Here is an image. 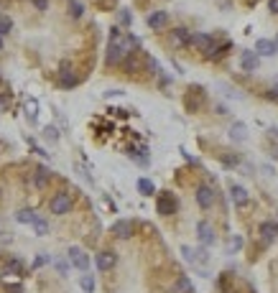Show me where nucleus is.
Here are the masks:
<instances>
[{
  "mask_svg": "<svg viewBox=\"0 0 278 293\" xmlns=\"http://www.w3.org/2000/svg\"><path fill=\"white\" fill-rule=\"evenodd\" d=\"M133 51H138V39L130 36V33H123L118 26L110 31V43H107V54H105V61L110 66H115L120 61H125Z\"/></svg>",
  "mask_w": 278,
  "mask_h": 293,
  "instance_id": "f257e3e1",
  "label": "nucleus"
},
{
  "mask_svg": "<svg viewBox=\"0 0 278 293\" xmlns=\"http://www.w3.org/2000/svg\"><path fill=\"white\" fill-rule=\"evenodd\" d=\"M72 204H74L72 194H66V191H57V194L51 196V201H49V209H51V214H57V217H64V214L72 212Z\"/></svg>",
  "mask_w": 278,
  "mask_h": 293,
  "instance_id": "f03ea898",
  "label": "nucleus"
},
{
  "mask_svg": "<svg viewBox=\"0 0 278 293\" xmlns=\"http://www.w3.org/2000/svg\"><path fill=\"white\" fill-rule=\"evenodd\" d=\"M156 209H159L161 217H171V214H176V209H179V199H176L171 191H163V194H159V199H156Z\"/></svg>",
  "mask_w": 278,
  "mask_h": 293,
  "instance_id": "7ed1b4c3",
  "label": "nucleus"
},
{
  "mask_svg": "<svg viewBox=\"0 0 278 293\" xmlns=\"http://www.w3.org/2000/svg\"><path fill=\"white\" fill-rule=\"evenodd\" d=\"M189 43H192V46H197L204 56H215V41H212V36H209V33H194Z\"/></svg>",
  "mask_w": 278,
  "mask_h": 293,
  "instance_id": "20e7f679",
  "label": "nucleus"
},
{
  "mask_svg": "<svg viewBox=\"0 0 278 293\" xmlns=\"http://www.w3.org/2000/svg\"><path fill=\"white\" fill-rule=\"evenodd\" d=\"M69 263L77 268V270H87L90 268V257L82 247H69Z\"/></svg>",
  "mask_w": 278,
  "mask_h": 293,
  "instance_id": "39448f33",
  "label": "nucleus"
},
{
  "mask_svg": "<svg viewBox=\"0 0 278 293\" xmlns=\"http://www.w3.org/2000/svg\"><path fill=\"white\" fill-rule=\"evenodd\" d=\"M230 199L235 201V207H245L248 201H250V194H248V189H245V186H240V184H230Z\"/></svg>",
  "mask_w": 278,
  "mask_h": 293,
  "instance_id": "423d86ee",
  "label": "nucleus"
},
{
  "mask_svg": "<svg viewBox=\"0 0 278 293\" xmlns=\"http://www.w3.org/2000/svg\"><path fill=\"white\" fill-rule=\"evenodd\" d=\"M133 222L130 219H118L115 224H113V234L118 240H128V237H133Z\"/></svg>",
  "mask_w": 278,
  "mask_h": 293,
  "instance_id": "0eeeda50",
  "label": "nucleus"
},
{
  "mask_svg": "<svg viewBox=\"0 0 278 293\" xmlns=\"http://www.w3.org/2000/svg\"><path fill=\"white\" fill-rule=\"evenodd\" d=\"M197 204L202 207V209H209V207L215 204V191L209 189V186H204V184H202V186L197 189Z\"/></svg>",
  "mask_w": 278,
  "mask_h": 293,
  "instance_id": "6e6552de",
  "label": "nucleus"
},
{
  "mask_svg": "<svg viewBox=\"0 0 278 293\" xmlns=\"http://www.w3.org/2000/svg\"><path fill=\"white\" fill-rule=\"evenodd\" d=\"M197 234H199V242L202 245H212L215 242V227L209 222H204V219L197 224Z\"/></svg>",
  "mask_w": 278,
  "mask_h": 293,
  "instance_id": "1a4fd4ad",
  "label": "nucleus"
},
{
  "mask_svg": "<svg viewBox=\"0 0 278 293\" xmlns=\"http://www.w3.org/2000/svg\"><path fill=\"white\" fill-rule=\"evenodd\" d=\"M258 64H260V59H258V54L255 51H242L240 54V66H242V72H255L258 69Z\"/></svg>",
  "mask_w": 278,
  "mask_h": 293,
  "instance_id": "9d476101",
  "label": "nucleus"
},
{
  "mask_svg": "<svg viewBox=\"0 0 278 293\" xmlns=\"http://www.w3.org/2000/svg\"><path fill=\"white\" fill-rule=\"evenodd\" d=\"M146 23H148V28H153V31H161L166 23H169V13H166V10H153V13L146 18Z\"/></svg>",
  "mask_w": 278,
  "mask_h": 293,
  "instance_id": "9b49d317",
  "label": "nucleus"
},
{
  "mask_svg": "<svg viewBox=\"0 0 278 293\" xmlns=\"http://www.w3.org/2000/svg\"><path fill=\"white\" fill-rule=\"evenodd\" d=\"M115 263H118V255H115V253H110V250H102V253L97 255V268L102 270V273L113 270V268H115Z\"/></svg>",
  "mask_w": 278,
  "mask_h": 293,
  "instance_id": "f8f14e48",
  "label": "nucleus"
},
{
  "mask_svg": "<svg viewBox=\"0 0 278 293\" xmlns=\"http://www.w3.org/2000/svg\"><path fill=\"white\" fill-rule=\"evenodd\" d=\"M278 49H276V43L271 39H258L255 41V54L258 56H273Z\"/></svg>",
  "mask_w": 278,
  "mask_h": 293,
  "instance_id": "ddd939ff",
  "label": "nucleus"
},
{
  "mask_svg": "<svg viewBox=\"0 0 278 293\" xmlns=\"http://www.w3.org/2000/svg\"><path fill=\"white\" fill-rule=\"evenodd\" d=\"M258 232L263 234V240H276L278 237V222H263L260 227H258Z\"/></svg>",
  "mask_w": 278,
  "mask_h": 293,
  "instance_id": "4468645a",
  "label": "nucleus"
},
{
  "mask_svg": "<svg viewBox=\"0 0 278 293\" xmlns=\"http://www.w3.org/2000/svg\"><path fill=\"white\" fill-rule=\"evenodd\" d=\"M79 84V79L69 72V64H61V87L64 89H72V87H77Z\"/></svg>",
  "mask_w": 278,
  "mask_h": 293,
  "instance_id": "2eb2a0df",
  "label": "nucleus"
},
{
  "mask_svg": "<svg viewBox=\"0 0 278 293\" xmlns=\"http://www.w3.org/2000/svg\"><path fill=\"white\" fill-rule=\"evenodd\" d=\"M49 178H51V171L46 166H39L36 168V176H33V184H36V189H43L49 184Z\"/></svg>",
  "mask_w": 278,
  "mask_h": 293,
  "instance_id": "dca6fc26",
  "label": "nucleus"
},
{
  "mask_svg": "<svg viewBox=\"0 0 278 293\" xmlns=\"http://www.w3.org/2000/svg\"><path fill=\"white\" fill-rule=\"evenodd\" d=\"M171 293H194L192 280H189L186 275H179V278H176V283H174V288H171Z\"/></svg>",
  "mask_w": 278,
  "mask_h": 293,
  "instance_id": "f3484780",
  "label": "nucleus"
},
{
  "mask_svg": "<svg viewBox=\"0 0 278 293\" xmlns=\"http://www.w3.org/2000/svg\"><path fill=\"white\" fill-rule=\"evenodd\" d=\"M230 135H232V140H238V143H242L248 138V128L242 125V122H235V125L230 128Z\"/></svg>",
  "mask_w": 278,
  "mask_h": 293,
  "instance_id": "a211bd4d",
  "label": "nucleus"
},
{
  "mask_svg": "<svg viewBox=\"0 0 278 293\" xmlns=\"http://www.w3.org/2000/svg\"><path fill=\"white\" fill-rule=\"evenodd\" d=\"M174 41L179 43V46H189V41H192V33L186 28H174Z\"/></svg>",
  "mask_w": 278,
  "mask_h": 293,
  "instance_id": "6ab92c4d",
  "label": "nucleus"
},
{
  "mask_svg": "<svg viewBox=\"0 0 278 293\" xmlns=\"http://www.w3.org/2000/svg\"><path fill=\"white\" fill-rule=\"evenodd\" d=\"M138 191H140L143 196H153L156 194V186H153L151 178H138Z\"/></svg>",
  "mask_w": 278,
  "mask_h": 293,
  "instance_id": "aec40b11",
  "label": "nucleus"
},
{
  "mask_svg": "<svg viewBox=\"0 0 278 293\" xmlns=\"http://www.w3.org/2000/svg\"><path fill=\"white\" fill-rule=\"evenodd\" d=\"M39 214L33 212V209H20L18 214H16V222H20V224H33V219H36Z\"/></svg>",
  "mask_w": 278,
  "mask_h": 293,
  "instance_id": "412c9836",
  "label": "nucleus"
},
{
  "mask_svg": "<svg viewBox=\"0 0 278 293\" xmlns=\"http://www.w3.org/2000/svg\"><path fill=\"white\" fill-rule=\"evenodd\" d=\"M36 115H39V102L36 99H26V117L31 122H36Z\"/></svg>",
  "mask_w": 278,
  "mask_h": 293,
  "instance_id": "4be33fe9",
  "label": "nucleus"
},
{
  "mask_svg": "<svg viewBox=\"0 0 278 293\" xmlns=\"http://www.w3.org/2000/svg\"><path fill=\"white\" fill-rule=\"evenodd\" d=\"M5 270H8V273H13V275H23V263H20V260H16V257H13V260H8V265H5Z\"/></svg>",
  "mask_w": 278,
  "mask_h": 293,
  "instance_id": "5701e85b",
  "label": "nucleus"
},
{
  "mask_svg": "<svg viewBox=\"0 0 278 293\" xmlns=\"http://www.w3.org/2000/svg\"><path fill=\"white\" fill-rule=\"evenodd\" d=\"M33 230H36V234H39V237H43V234H49V224H46V219L36 217V219H33Z\"/></svg>",
  "mask_w": 278,
  "mask_h": 293,
  "instance_id": "b1692460",
  "label": "nucleus"
},
{
  "mask_svg": "<svg viewBox=\"0 0 278 293\" xmlns=\"http://www.w3.org/2000/svg\"><path fill=\"white\" fill-rule=\"evenodd\" d=\"M13 31V20H10V16H3L0 13V36H5V33Z\"/></svg>",
  "mask_w": 278,
  "mask_h": 293,
  "instance_id": "393cba45",
  "label": "nucleus"
},
{
  "mask_svg": "<svg viewBox=\"0 0 278 293\" xmlns=\"http://www.w3.org/2000/svg\"><path fill=\"white\" fill-rule=\"evenodd\" d=\"M240 247H242V237H240V234H235V237H230V242H227V255L238 253Z\"/></svg>",
  "mask_w": 278,
  "mask_h": 293,
  "instance_id": "a878e982",
  "label": "nucleus"
},
{
  "mask_svg": "<svg viewBox=\"0 0 278 293\" xmlns=\"http://www.w3.org/2000/svg\"><path fill=\"white\" fill-rule=\"evenodd\" d=\"M79 286H82L84 293H92V291H95V278H92V275H82V278H79Z\"/></svg>",
  "mask_w": 278,
  "mask_h": 293,
  "instance_id": "bb28decb",
  "label": "nucleus"
},
{
  "mask_svg": "<svg viewBox=\"0 0 278 293\" xmlns=\"http://www.w3.org/2000/svg\"><path fill=\"white\" fill-rule=\"evenodd\" d=\"M69 13H72V18H82L84 5L79 3V0H72V3H69Z\"/></svg>",
  "mask_w": 278,
  "mask_h": 293,
  "instance_id": "cd10ccee",
  "label": "nucleus"
},
{
  "mask_svg": "<svg viewBox=\"0 0 278 293\" xmlns=\"http://www.w3.org/2000/svg\"><path fill=\"white\" fill-rule=\"evenodd\" d=\"M43 138L51 140V143H57L59 140V130L54 128V125H46V128H43Z\"/></svg>",
  "mask_w": 278,
  "mask_h": 293,
  "instance_id": "c85d7f7f",
  "label": "nucleus"
},
{
  "mask_svg": "<svg viewBox=\"0 0 278 293\" xmlns=\"http://www.w3.org/2000/svg\"><path fill=\"white\" fill-rule=\"evenodd\" d=\"M130 20H133V18H130V13H128V10L123 8V10H120V23H125V26H130Z\"/></svg>",
  "mask_w": 278,
  "mask_h": 293,
  "instance_id": "c756f323",
  "label": "nucleus"
},
{
  "mask_svg": "<svg viewBox=\"0 0 278 293\" xmlns=\"http://www.w3.org/2000/svg\"><path fill=\"white\" fill-rule=\"evenodd\" d=\"M33 8H36V10H46L49 8V0H33Z\"/></svg>",
  "mask_w": 278,
  "mask_h": 293,
  "instance_id": "7c9ffc66",
  "label": "nucleus"
},
{
  "mask_svg": "<svg viewBox=\"0 0 278 293\" xmlns=\"http://www.w3.org/2000/svg\"><path fill=\"white\" fill-rule=\"evenodd\" d=\"M5 291H8V293H23V286H18V283H13V286H8Z\"/></svg>",
  "mask_w": 278,
  "mask_h": 293,
  "instance_id": "2f4dec72",
  "label": "nucleus"
},
{
  "mask_svg": "<svg viewBox=\"0 0 278 293\" xmlns=\"http://www.w3.org/2000/svg\"><path fill=\"white\" fill-rule=\"evenodd\" d=\"M43 263H49V257H46V255H41V257H36V268H39V265H43Z\"/></svg>",
  "mask_w": 278,
  "mask_h": 293,
  "instance_id": "473e14b6",
  "label": "nucleus"
},
{
  "mask_svg": "<svg viewBox=\"0 0 278 293\" xmlns=\"http://www.w3.org/2000/svg\"><path fill=\"white\" fill-rule=\"evenodd\" d=\"M268 5H271V10H273V13H278V0H271Z\"/></svg>",
  "mask_w": 278,
  "mask_h": 293,
  "instance_id": "72a5a7b5",
  "label": "nucleus"
},
{
  "mask_svg": "<svg viewBox=\"0 0 278 293\" xmlns=\"http://www.w3.org/2000/svg\"><path fill=\"white\" fill-rule=\"evenodd\" d=\"M3 110H5V99H3V97H0V112H3Z\"/></svg>",
  "mask_w": 278,
  "mask_h": 293,
  "instance_id": "f704fd0d",
  "label": "nucleus"
},
{
  "mask_svg": "<svg viewBox=\"0 0 278 293\" xmlns=\"http://www.w3.org/2000/svg\"><path fill=\"white\" fill-rule=\"evenodd\" d=\"M273 43H276V49H278V33H276V41H273Z\"/></svg>",
  "mask_w": 278,
  "mask_h": 293,
  "instance_id": "c9c22d12",
  "label": "nucleus"
},
{
  "mask_svg": "<svg viewBox=\"0 0 278 293\" xmlns=\"http://www.w3.org/2000/svg\"><path fill=\"white\" fill-rule=\"evenodd\" d=\"M0 49H3V36H0Z\"/></svg>",
  "mask_w": 278,
  "mask_h": 293,
  "instance_id": "e433bc0d",
  "label": "nucleus"
},
{
  "mask_svg": "<svg viewBox=\"0 0 278 293\" xmlns=\"http://www.w3.org/2000/svg\"><path fill=\"white\" fill-rule=\"evenodd\" d=\"M276 82H278V79H276Z\"/></svg>",
  "mask_w": 278,
  "mask_h": 293,
  "instance_id": "4c0bfd02",
  "label": "nucleus"
}]
</instances>
